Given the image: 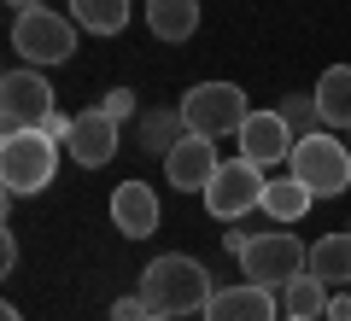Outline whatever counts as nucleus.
Segmentation results:
<instances>
[{"mask_svg":"<svg viewBox=\"0 0 351 321\" xmlns=\"http://www.w3.org/2000/svg\"><path fill=\"white\" fill-rule=\"evenodd\" d=\"M147 29L158 41H188L199 29V0H147Z\"/></svg>","mask_w":351,"mask_h":321,"instance_id":"16","label":"nucleus"},{"mask_svg":"<svg viewBox=\"0 0 351 321\" xmlns=\"http://www.w3.org/2000/svg\"><path fill=\"white\" fill-rule=\"evenodd\" d=\"M211 274H205L199 257H182V251H170V257H152L147 274H141V298L152 304V316H193V309L211 304Z\"/></svg>","mask_w":351,"mask_h":321,"instance_id":"1","label":"nucleus"},{"mask_svg":"<svg viewBox=\"0 0 351 321\" xmlns=\"http://www.w3.org/2000/svg\"><path fill=\"white\" fill-rule=\"evenodd\" d=\"M316 105H322L328 129H351V64H328L316 82Z\"/></svg>","mask_w":351,"mask_h":321,"instance_id":"18","label":"nucleus"},{"mask_svg":"<svg viewBox=\"0 0 351 321\" xmlns=\"http://www.w3.org/2000/svg\"><path fill=\"white\" fill-rule=\"evenodd\" d=\"M346 146H351V129H346Z\"/></svg>","mask_w":351,"mask_h":321,"instance_id":"31","label":"nucleus"},{"mask_svg":"<svg viewBox=\"0 0 351 321\" xmlns=\"http://www.w3.org/2000/svg\"><path fill=\"white\" fill-rule=\"evenodd\" d=\"M6 6H12V12H29V6H41V0H6Z\"/></svg>","mask_w":351,"mask_h":321,"instance_id":"28","label":"nucleus"},{"mask_svg":"<svg viewBox=\"0 0 351 321\" xmlns=\"http://www.w3.org/2000/svg\"><path fill=\"white\" fill-rule=\"evenodd\" d=\"M53 112H59V105H53V82L36 64H24V70H12L0 82V123L6 129H41Z\"/></svg>","mask_w":351,"mask_h":321,"instance_id":"8","label":"nucleus"},{"mask_svg":"<svg viewBox=\"0 0 351 321\" xmlns=\"http://www.w3.org/2000/svg\"><path fill=\"white\" fill-rule=\"evenodd\" d=\"M223 246H228V251H234V257H240V251L252 246V228H240V222H228V234H223Z\"/></svg>","mask_w":351,"mask_h":321,"instance_id":"25","label":"nucleus"},{"mask_svg":"<svg viewBox=\"0 0 351 321\" xmlns=\"http://www.w3.org/2000/svg\"><path fill=\"white\" fill-rule=\"evenodd\" d=\"M293 175H299L304 187H311L316 198H334V193H351V146L334 135H304L299 146H293Z\"/></svg>","mask_w":351,"mask_h":321,"instance_id":"3","label":"nucleus"},{"mask_svg":"<svg viewBox=\"0 0 351 321\" xmlns=\"http://www.w3.org/2000/svg\"><path fill=\"white\" fill-rule=\"evenodd\" d=\"M328 321H351V286L328 298Z\"/></svg>","mask_w":351,"mask_h":321,"instance_id":"26","label":"nucleus"},{"mask_svg":"<svg viewBox=\"0 0 351 321\" xmlns=\"http://www.w3.org/2000/svg\"><path fill=\"white\" fill-rule=\"evenodd\" d=\"M199 316L205 321H281V309H276V292H269V286L246 281V286H223V292H211V304H205Z\"/></svg>","mask_w":351,"mask_h":321,"instance_id":"13","label":"nucleus"},{"mask_svg":"<svg viewBox=\"0 0 351 321\" xmlns=\"http://www.w3.org/2000/svg\"><path fill=\"white\" fill-rule=\"evenodd\" d=\"M12 47L24 64H64L76 53V18H59L47 6H29V12L12 18Z\"/></svg>","mask_w":351,"mask_h":321,"instance_id":"5","label":"nucleus"},{"mask_svg":"<svg viewBox=\"0 0 351 321\" xmlns=\"http://www.w3.org/2000/svg\"><path fill=\"white\" fill-rule=\"evenodd\" d=\"M41 129H47L53 140H71V129H76V117H64V112H53V117H47V123H41Z\"/></svg>","mask_w":351,"mask_h":321,"instance_id":"24","label":"nucleus"},{"mask_svg":"<svg viewBox=\"0 0 351 321\" xmlns=\"http://www.w3.org/2000/svg\"><path fill=\"white\" fill-rule=\"evenodd\" d=\"M328 298H334V286H322L311 269L293 274L287 286H281V316H299V321H322L328 316Z\"/></svg>","mask_w":351,"mask_h":321,"instance_id":"17","label":"nucleus"},{"mask_svg":"<svg viewBox=\"0 0 351 321\" xmlns=\"http://www.w3.org/2000/svg\"><path fill=\"white\" fill-rule=\"evenodd\" d=\"M217 170H223V158H217L211 135H182L164 152V181H170L176 193H205Z\"/></svg>","mask_w":351,"mask_h":321,"instance_id":"10","label":"nucleus"},{"mask_svg":"<svg viewBox=\"0 0 351 321\" xmlns=\"http://www.w3.org/2000/svg\"><path fill=\"white\" fill-rule=\"evenodd\" d=\"M182 135H188L182 112H152L147 123H141V146H147V152H158V158H164V152H170V146H176Z\"/></svg>","mask_w":351,"mask_h":321,"instance_id":"20","label":"nucleus"},{"mask_svg":"<svg viewBox=\"0 0 351 321\" xmlns=\"http://www.w3.org/2000/svg\"><path fill=\"white\" fill-rule=\"evenodd\" d=\"M263 187H269V175L252 158H234V164H223L211 175V187L199 198H205V210H211L217 222H240L246 210H263Z\"/></svg>","mask_w":351,"mask_h":321,"instance_id":"6","label":"nucleus"},{"mask_svg":"<svg viewBox=\"0 0 351 321\" xmlns=\"http://www.w3.org/2000/svg\"><path fill=\"white\" fill-rule=\"evenodd\" d=\"M59 175V140L47 129H6L0 140V187L6 198H29L41 187H53Z\"/></svg>","mask_w":351,"mask_h":321,"instance_id":"2","label":"nucleus"},{"mask_svg":"<svg viewBox=\"0 0 351 321\" xmlns=\"http://www.w3.org/2000/svg\"><path fill=\"white\" fill-rule=\"evenodd\" d=\"M0 321H24V316H18V309H12V304H6V309H0Z\"/></svg>","mask_w":351,"mask_h":321,"instance_id":"29","label":"nucleus"},{"mask_svg":"<svg viewBox=\"0 0 351 321\" xmlns=\"http://www.w3.org/2000/svg\"><path fill=\"white\" fill-rule=\"evenodd\" d=\"M246 94H240L234 82H193L188 94H182V123H188V135H240V123H246Z\"/></svg>","mask_w":351,"mask_h":321,"instance_id":"4","label":"nucleus"},{"mask_svg":"<svg viewBox=\"0 0 351 321\" xmlns=\"http://www.w3.org/2000/svg\"><path fill=\"white\" fill-rule=\"evenodd\" d=\"M311 274L322 286H334V292L351 286V228H346V234H322L311 246Z\"/></svg>","mask_w":351,"mask_h":321,"instance_id":"14","label":"nucleus"},{"mask_svg":"<svg viewBox=\"0 0 351 321\" xmlns=\"http://www.w3.org/2000/svg\"><path fill=\"white\" fill-rule=\"evenodd\" d=\"M0 269H6V274L18 269V240L12 234H0Z\"/></svg>","mask_w":351,"mask_h":321,"instance_id":"27","label":"nucleus"},{"mask_svg":"<svg viewBox=\"0 0 351 321\" xmlns=\"http://www.w3.org/2000/svg\"><path fill=\"white\" fill-rule=\"evenodd\" d=\"M281 117H287V129L293 135H316V123H322V105H316V94H293L287 105H281Z\"/></svg>","mask_w":351,"mask_h":321,"instance_id":"21","label":"nucleus"},{"mask_svg":"<svg viewBox=\"0 0 351 321\" xmlns=\"http://www.w3.org/2000/svg\"><path fill=\"white\" fill-rule=\"evenodd\" d=\"M240 269H246V281H258V286H269V292H281L293 274L311 269V251H304L293 234H269V228H263V234H252V246L240 251Z\"/></svg>","mask_w":351,"mask_h":321,"instance_id":"7","label":"nucleus"},{"mask_svg":"<svg viewBox=\"0 0 351 321\" xmlns=\"http://www.w3.org/2000/svg\"><path fill=\"white\" fill-rule=\"evenodd\" d=\"M240 158H252L258 170H276V164L293 158V146H299V135L287 129V117L281 112H246V123H240Z\"/></svg>","mask_w":351,"mask_h":321,"instance_id":"9","label":"nucleus"},{"mask_svg":"<svg viewBox=\"0 0 351 321\" xmlns=\"http://www.w3.org/2000/svg\"><path fill=\"white\" fill-rule=\"evenodd\" d=\"M117 117H106V105H94V112H82L76 117V129H71V140H64V152H71L82 170H106V164L117 158Z\"/></svg>","mask_w":351,"mask_h":321,"instance_id":"11","label":"nucleus"},{"mask_svg":"<svg viewBox=\"0 0 351 321\" xmlns=\"http://www.w3.org/2000/svg\"><path fill=\"white\" fill-rule=\"evenodd\" d=\"M152 316V304H147V298H117V304H112V321H147Z\"/></svg>","mask_w":351,"mask_h":321,"instance_id":"23","label":"nucleus"},{"mask_svg":"<svg viewBox=\"0 0 351 321\" xmlns=\"http://www.w3.org/2000/svg\"><path fill=\"white\" fill-rule=\"evenodd\" d=\"M311 187L299 181V175H269V187H263V216H269V222H299L304 210H311Z\"/></svg>","mask_w":351,"mask_h":321,"instance_id":"15","label":"nucleus"},{"mask_svg":"<svg viewBox=\"0 0 351 321\" xmlns=\"http://www.w3.org/2000/svg\"><path fill=\"white\" fill-rule=\"evenodd\" d=\"M147 321H176V316H147Z\"/></svg>","mask_w":351,"mask_h":321,"instance_id":"30","label":"nucleus"},{"mask_svg":"<svg viewBox=\"0 0 351 321\" xmlns=\"http://www.w3.org/2000/svg\"><path fill=\"white\" fill-rule=\"evenodd\" d=\"M71 18L88 36H117L129 24V0H71Z\"/></svg>","mask_w":351,"mask_h":321,"instance_id":"19","label":"nucleus"},{"mask_svg":"<svg viewBox=\"0 0 351 321\" xmlns=\"http://www.w3.org/2000/svg\"><path fill=\"white\" fill-rule=\"evenodd\" d=\"M100 105H106V117H117V123H129V117H135V94H129V88H112Z\"/></svg>","mask_w":351,"mask_h":321,"instance_id":"22","label":"nucleus"},{"mask_svg":"<svg viewBox=\"0 0 351 321\" xmlns=\"http://www.w3.org/2000/svg\"><path fill=\"white\" fill-rule=\"evenodd\" d=\"M112 228L123 240L158 234V193H152L147 181H117L112 187Z\"/></svg>","mask_w":351,"mask_h":321,"instance_id":"12","label":"nucleus"},{"mask_svg":"<svg viewBox=\"0 0 351 321\" xmlns=\"http://www.w3.org/2000/svg\"><path fill=\"white\" fill-rule=\"evenodd\" d=\"M281 321H299V316H281Z\"/></svg>","mask_w":351,"mask_h":321,"instance_id":"32","label":"nucleus"}]
</instances>
